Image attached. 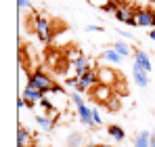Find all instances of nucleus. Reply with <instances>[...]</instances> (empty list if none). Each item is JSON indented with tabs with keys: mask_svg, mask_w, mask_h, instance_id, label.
<instances>
[{
	"mask_svg": "<svg viewBox=\"0 0 155 147\" xmlns=\"http://www.w3.org/2000/svg\"><path fill=\"white\" fill-rule=\"evenodd\" d=\"M88 147H92V145H88Z\"/></svg>",
	"mask_w": 155,
	"mask_h": 147,
	"instance_id": "33",
	"label": "nucleus"
},
{
	"mask_svg": "<svg viewBox=\"0 0 155 147\" xmlns=\"http://www.w3.org/2000/svg\"><path fill=\"white\" fill-rule=\"evenodd\" d=\"M97 84H101V82H99L97 67H90V70H86L84 74H80V76H78L76 91H78V93H82V95H86V93L90 95V93H92V88H94Z\"/></svg>",
	"mask_w": 155,
	"mask_h": 147,
	"instance_id": "1",
	"label": "nucleus"
},
{
	"mask_svg": "<svg viewBox=\"0 0 155 147\" xmlns=\"http://www.w3.org/2000/svg\"><path fill=\"white\" fill-rule=\"evenodd\" d=\"M101 59H103L105 63H113V65H120V63H122V55L113 49V46H111V49H105L103 53H101Z\"/></svg>",
	"mask_w": 155,
	"mask_h": 147,
	"instance_id": "13",
	"label": "nucleus"
},
{
	"mask_svg": "<svg viewBox=\"0 0 155 147\" xmlns=\"http://www.w3.org/2000/svg\"><path fill=\"white\" fill-rule=\"evenodd\" d=\"M97 147H113V145H97Z\"/></svg>",
	"mask_w": 155,
	"mask_h": 147,
	"instance_id": "32",
	"label": "nucleus"
},
{
	"mask_svg": "<svg viewBox=\"0 0 155 147\" xmlns=\"http://www.w3.org/2000/svg\"><path fill=\"white\" fill-rule=\"evenodd\" d=\"M97 74H99V82L101 84H107V86H115L122 78L117 76L115 70H111V67H107V65H101V67H97Z\"/></svg>",
	"mask_w": 155,
	"mask_h": 147,
	"instance_id": "5",
	"label": "nucleus"
},
{
	"mask_svg": "<svg viewBox=\"0 0 155 147\" xmlns=\"http://www.w3.org/2000/svg\"><path fill=\"white\" fill-rule=\"evenodd\" d=\"M134 9H130V6H120L117 11H115V17H117V21H122V23L128 25L130 21H134Z\"/></svg>",
	"mask_w": 155,
	"mask_h": 147,
	"instance_id": "12",
	"label": "nucleus"
},
{
	"mask_svg": "<svg viewBox=\"0 0 155 147\" xmlns=\"http://www.w3.org/2000/svg\"><path fill=\"white\" fill-rule=\"evenodd\" d=\"M151 147H155V128L151 130Z\"/></svg>",
	"mask_w": 155,
	"mask_h": 147,
	"instance_id": "30",
	"label": "nucleus"
},
{
	"mask_svg": "<svg viewBox=\"0 0 155 147\" xmlns=\"http://www.w3.org/2000/svg\"><path fill=\"white\" fill-rule=\"evenodd\" d=\"M107 132H109V137H113L115 141H124V139H126V132H124V128H122V126H117V124H109Z\"/></svg>",
	"mask_w": 155,
	"mask_h": 147,
	"instance_id": "16",
	"label": "nucleus"
},
{
	"mask_svg": "<svg viewBox=\"0 0 155 147\" xmlns=\"http://www.w3.org/2000/svg\"><path fill=\"white\" fill-rule=\"evenodd\" d=\"M113 49L117 50L122 57H128V55H130V46H128V42H126V40H115Z\"/></svg>",
	"mask_w": 155,
	"mask_h": 147,
	"instance_id": "19",
	"label": "nucleus"
},
{
	"mask_svg": "<svg viewBox=\"0 0 155 147\" xmlns=\"http://www.w3.org/2000/svg\"><path fill=\"white\" fill-rule=\"evenodd\" d=\"M149 36H151V40H155V29H151V32H149Z\"/></svg>",
	"mask_w": 155,
	"mask_h": 147,
	"instance_id": "31",
	"label": "nucleus"
},
{
	"mask_svg": "<svg viewBox=\"0 0 155 147\" xmlns=\"http://www.w3.org/2000/svg\"><path fill=\"white\" fill-rule=\"evenodd\" d=\"M117 34H120V36H122V38H126V40H134V36H132V34H130V32H126V29H124V27H120V29H117Z\"/></svg>",
	"mask_w": 155,
	"mask_h": 147,
	"instance_id": "25",
	"label": "nucleus"
},
{
	"mask_svg": "<svg viewBox=\"0 0 155 147\" xmlns=\"http://www.w3.org/2000/svg\"><path fill=\"white\" fill-rule=\"evenodd\" d=\"M86 32H103L101 25H86Z\"/></svg>",
	"mask_w": 155,
	"mask_h": 147,
	"instance_id": "28",
	"label": "nucleus"
},
{
	"mask_svg": "<svg viewBox=\"0 0 155 147\" xmlns=\"http://www.w3.org/2000/svg\"><path fill=\"white\" fill-rule=\"evenodd\" d=\"M78 118H80V122L86 124V126H94V122H92V107H88L86 103L78 105Z\"/></svg>",
	"mask_w": 155,
	"mask_h": 147,
	"instance_id": "10",
	"label": "nucleus"
},
{
	"mask_svg": "<svg viewBox=\"0 0 155 147\" xmlns=\"http://www.w3.org/2000/svg\"><path fill=\"white\" fill-rule=\"evenodd\" d=\"M71 63H74V72H76V76L84 74L86 70H90V67H94V65L90 63V59H88V57H84L82 53H76V57L71 59Z\"/></svg>",
	"mask_w": 155,
	"mask_h": 147,
	"instance_id": "8",
	"label": "nucleus"
},
{
	"mask_svg": "<svg viewBox=\"0 0 155 147\" xmlns=\"http://www.w3.org/2000/svg\"><path fill=\"white\" fill-rule=\"evenodd\" d=\"M17 6L19 9H29V0H17Z\"/></svg>",
	"mask_w": 155,
	"mask_h": 147,
	"instance_id": "29",
	"label": "nucleus"
},
{
	"mask_svg": "<svg viewBox=\"0 0 155 147\" xmlns=\"http://www.w3.org/2000/svg\"><path fill=\"white\" fill-rule=\"evenodd\" d=\"M120 107H122V99L117 97V95H113V97L109 99V103H107V109L109 111H120Z\"/></svg>",
	"mask_w": 155,
	"mask_h": 147,
	"instance_id": "20",
	"label": "nucleus"
},
{
	"mask_svg": "<svg viewBox=\"0 0 155 147\" xmlns=\"http://www.w3.org/2000/svg\"><path fill=\"white\" fill-rule=\"evenodd\" d=\"M111 97H113V88L107 86V84H97L92 88V93H90V99L94 103H101V105H107Z\"/></svg>",
	"mask_w": 155,
	"mask_h": 147,
	"instance_id": "3",
	"label": "nucleus"
},
{
	"mask_svg": "<svg viewBox=\"0 0 155 147\" xmlns=\"http://www.w3.org/2000/svg\"><path fill=\"white\" fill-rule=\"evenodd\" d=\"M34 29H36L38 40H42V42H48V40H51V36H52L51 19H46V17H42V15H34Z\"/></svg>",
	"mask_w": 155,
	"mask_h": 147,
	"instance_id": "2",
	"label": "nucleus"
},
{
	"mask_svg": "<svg viewBox=\"0 0 155 147\" xmlns=\"http://www.w3.org/2000/svg\"><path fill=\"white\" fill-rule=\"evenodd\" d=\"M92 122H94V126H101L103 124V118H101V114H99L97 107H92Z\"/></svg>",
	"mask_w": 155,
	"mask_h": 147,
	"instance_id": "24",
	"label": "nucleus"
},
{
	"mask_svg": "<svg viewBox=\"0 0 155 147\" xmlns=\"http://www.w3.org/2000/svg\"><path fill=\"white\" fill-rule=\"evenodd\" d=\"M44 91L42 88H38L31 80H27V84H25V91H23V97L27 99V101H31V103H40L42 99H44Z\"/></svg>",
	"mask_w": 155,
	"mask_h": 147,
	"instance_id": "7",
	"label": "nucleus"
},
{
	"mask_svg": "<svg viewBox=\"0 0 155 147\" xmlns=\"http://www.w3.org/2000/svg\"><path fill=\"white\" fill-rule=\"evenodd\" d=\"M71 101H74V105H84V95H82V93H78V91H74V93H71Z\"/></svg>",
	"mask_w": 155,
	"mask_h": 147,
	"instance_id": "23",
	"label": "nucleus"
},
{
	"mask_svg": "<svg viewBox=\"0 0 155 147\" xmlns=\"http://www.w3.org/2000/svg\"><path fill=\"white\" fill-rule=\"evenodd\" d=\"M134 147H151V132L143 130L134 137Z\"/></svg>",
	"mask_w": 155,
	"mask_h": 147,
	"instance_id": "14",
	"label": "nucleus"
},
{
	"mask_svg": "<svg viewBox=\"0 0 155 147\" xmlns=\"http://www.w3.org/2000/svg\"><path fill=\"white\" fill-rule=\"evenodd\" d=\"M65 147H82V132H71V135L67 137Z\"/></svg>",
	"mask_w": 155,
	"mask_h": 147,
	"instance_id": "18",
	"label": "nucleus"
},
{
	"mask_svg": "<svg viewBox=\"0 0 155 147\" xmlns=\"http://www.w3.org/2000/svg\"><path fill=\"white\" fill-rule=\"evenodd\" d=\"M40 105H42V109H44V111H46L48 116H52V114H54V105H52V103H51V101H48L46 97L40 101Z\"/></svg>",
	"mask_w": 155,
	"mask_h": 147,
	"instance_id": "21",
	"label": "nucleus"
},
{
	"mask_svg": "<svg viewBox=\"0 0 155 147\" xmlns=\"http://www.w3.org/2000/svg\"><path fill=\"white\" fill-rule=\"evenodd\" d=\"M51 93H54V95H61V93H65V91H63V86H61V84H54V86L51 88Z\"/></svg>",
	"mask_w": 155,
	"mask_h": 147,
	"instance_id": "26",
	"label": "nucleus"
},
{
	"mask_svg": "<svg viewBox=\"0 0 155 147\" xmlns=\"http://www.w3.org/2000/svg\"><path fill=\"white\" fill-rule=\"evenodd\" d=\"M134 19L140 27H151L153 29L155 25V11L153 9H136L134 13Z\"/></svg>",
	"mask_w": 155,
	"mask_h": 147,
	"instance_id": "6",
	"label": "nucleus"
},
{
	"mask_svg": "<svg viewBox=\"0 0 155 147\" xmlns=\"http://www.w3.org/2000/svg\"><path fill=\"white\" fill-rule=\"evenodd\" d=\"M27 80H31V82H34V84H36L38 88H42V91H44L46 95L51 93V88L54 86V82H52V78L48 76V74H44L42 70H38V72H34L31 76H29V78H27Z\"/></svg>",
	"mask_w": 155,
	"mask_h": 147,
	"instance_id": "4",
	"label": "nucleus"
},
{
	"mask_svg": "<svg viewBox=\"0 0 155 147\" xmlns=\"http://www.w3.org/2000/svg\"><path fill=\"white\" fill-rule=\"evenodd\" d=\"M117 9H120V6H117V2H115V0H109L105 6H101V11H103V13H115Z\"/></svg>",
	"mask_w": 155,
	"mask_h": 147,
	"instance_id": "22",
	"label": "nucleus"
},
{
	"mask_svg": "<svg viewBox=\"0 0 155 147\" xmlns=\"http://www.w3.org/2000/svg\"><path fill=\"white\" fill-rule=\"evenodd\" d=\"M132 78H134V82L140 88H147L149 86V72H145L140 67H132Z\"/></svg>",
	"mask_w": 155,
	"mask_h": 147,
	"instance_id": "11",
	"label": "nucleus"
},
{
	"mask_svg": "<svg viewBox=\"0 0 155 147\" xmlns=\"http://www.w3.org/2000/svg\"><path fill=\"white\" fill-rule=\"evenodd\" d=\"M29 139H31V135L23 126H19L17 128V147H29Z\"/></svg>",
	"mask_w": 155,
	"mask_h": 147,
	"instance_id": "15",
	"label": "nucleus"
},
{
	"mask_svg": "<svg viewBox=\"0 0 155 147\" xmlns=\"http://www.w3.org/2000/svg\"><path fill=\"white\" fill-rule=\"evenodd\" d=\"M36 124H38V128L42 130V132H51L52 130V120L51 118H46V116H36Z\"/></svg>",
	"mask_w": 155,
	"mask_h": 147,
	"instance_id": "17",
	"label": "nucleus"
},
{
	"mask_svg": "<svg viewBox=\"0 0 155 147\" xmlns=\"http://www.w3.org/2000/svg\"><path fill=\"white\" fill-rule=\"evenodd\" d=\"M134 67H140L145 72H151L153 65H151V59L145 50H134Z\"/></svg>",
	"mask_w": 155,
	"mask_h": 147,
	"instance_id": "9",
	"label": "nucleus"
},
{
	"mask_svg": "<svg viewBox=\"0 0 155 147\" xmlns=\"http://www.w3.org/2000/svg\"><path fill=\"white\" fill-rule=\"evenodd\" d=\"M88 2H90V4H94V6H99V9H101V6H105V4H107V2H109V0H88Z\"/></svg>",
	"mask_w": 155,
	"mask_h": 147,
	"instance_id": "27",
	"label": "nucleus"
}]
</instances>
